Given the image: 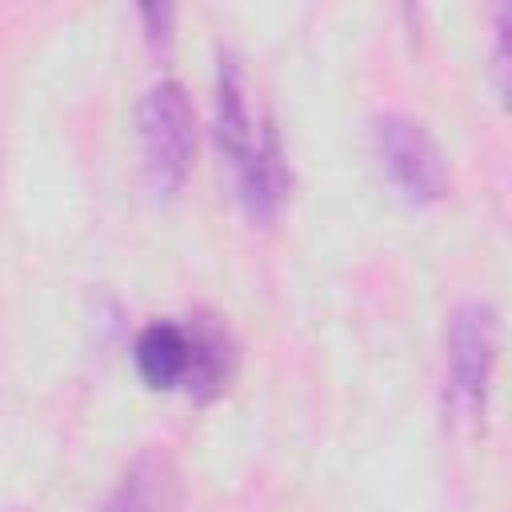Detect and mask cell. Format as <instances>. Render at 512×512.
Returning a JSON list of instances; mask_svg holds the SVG:
<instances>
[{
    "label": "cell",
    "mask_w": 512,
    "mask_h": 512,
    "mask_svg": "<svg viewBox=\"0 0 512 512\" xmlns=\"http://www.w3.org/2000/svg\"><path fill=\"white\" fill-rule=\"evenodd\" d=\"M136 136H140V160L152 192L172 196L184 184L196 152V116L184 84L160 80L140 96Z\"/></svg>",
    "instance_id": "1"
},
{
    "label": "cell",
    "mask_w": 512,
    "mask_h": 512,
    "mask_svg": "<svg viewBox=\"0 0 512 512\" xmlns=\"http://www.w3.org/2000/svg\"><path fill=\"white\" fill-rule=\"evenodd\" d=\"M376 152L388 172V180L408 196V200H440L448 188V164L440 144L428 136V128L404 112H384L376 116Z\"/></svg>",
    "instance_id": "2"
},
{
    "label": "cell",
    "mask_w": 512,
    "mask_h": 512,
    "mask_svg": "<svg viewBox=\"0 0 512 512\" xmlns=\"http://www.w3.org/2000/svg\"><path fill=\"white\" fill-rule=\"evenodd\" d=\"M496 364V312L488 300H464L448 320V376L464 408H480Z\"/></svg>",
    "instance_id": "3"
},
{
    "label": "cell",
    "mask_w": 512,
    "mask_h": 512,
    "mask_svg": "<svg viewBox=\"0 0 512 512\" xmlns=\"http://www.w3.org/2000/svg\"><path fill=\"white\" fill-rule=\"evenodd\" d=\"M236 188H240V204L252 220H272L284 192H288V168H284V152L272 128H264L256 136V144L248 148L244 160H236Z\"/></svg>",
    "instance_id": "4"
},
{
    "label": "cell",
    "mask_w": 512,
    "mask_h": 512,
    "mask_svg": "<svg viewBox=\"0 0 512 512\" xmlns=\"http://www.w3.org/2000/svg\"><path fill=\"white\" fill-rule=\"evenodd\" d=\"M176 468L164 452H140L116 488L108 492L100 512H172L176 508Z\"/></svg>",
    "instance_id": "5"
},
{
    "label": "cell",
    "mask_w": 512,
    "mask_h": 512,
    "mask_svg": "<svg viewBox=\"0 0 512 512\" xmlns=\"http://www.w3.org/2000/svg\"><path fill=\"white\" fill-rule=\"evenodd\" d=\"M196 336L172 320H156L136 336V372L148 388H180L192 376Z\"/></svg>",
    "instance_id": "6"
},
{
    "label": "cell",
    "mask_w": 512,
    "mask_h": 512,
    "mask_svg": "<svg viewBox=\"0 0 512 512\" xmlns=\"http://www.w3.org/2000/svg\"><path fill=\"white\" fill-rule=\"evenodd\" d=\"M216 144L236 160L248 156V148L256 144V128H252V112L244 100V80H240V64L236 56H220V72H216Z\"/></svg>",
    "instance_id": "7"
},
{
    "label": "cell",
    "mask_w": 512,
    "mask_h": 512,
    "mask_svg": "<svg viewBox=\"0 0 512 512\" xmlns=\"http://www.w3.org/2000/svg\"><path fill=\"white\" fill-rule=\"evenodd\" d=\"M140 16H144V24H148V40H152V44H168L172 8H168V4H144Z\"/></svg>",
    "instance_id": "8"
}]
</instances>
